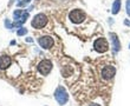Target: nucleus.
<instances>
[{"label": "nucleus", "mask_w": 130, "mask_h": 106, "mask_svg": "<svg viewBox=\"0 0 130 106\" xmlns=\"http://www.w3.org/2000/svg\"><path fill=\"white\" fill-rule=\"evenodd\" d=\"M93 47H95V50H96L97 52H99V53H104V52L108 51L109 45H108V41H106L104 38H98V39L95 41Z\"/></svg>", "instance_id": "obj_4"}, {"label": "nucleus", "mask_w": 130, "mask_h": 106, "mask_svg": "<svg viewBox=\"0 0 130 106\" xmlns=\"http://www.w3.org/2000/svg\"><path fill=\"white\" fill-rule=\"evenodd\" d=\"M127 13L130 17V0H127Z\"/></svg>", "instance_id": "obj_14"}, {"label": "nucleus", "mask_w": 130, "mask_h": 106, "mask_svg": "<svg viewBox=\"0 0 130 106\" xmlns=\"http://www.w3.org/2000/svg\"><path fill=\"white\" fill-rule=\"evenodd\" d=\"M90 106H99V105H98V104H91Z\"/></svg>", "instance_id": "obj_17"}, {"label": "nucleus", "mask_w": 130, "mask_h": 106, "mask_svg": "<svg viewBox=\"0 0 130 106\" xmlns=\"http://www.w3.org/2000/svg\"><path fill=\"white\" fill-rule=\"evenodd\" d=\"M51 70H52V62L50 61V60H47V59L40 61L39 65H38V71L40 72L43 75L48 74V73L51 72Z\"/></svg>", "instance_id": "obj_5"}, {"label": "nucleus", "mask_w": 130, "mask_h": 106, "mask_svg": "<svg viewBox=\"0 0 130 106\" xmlns=\"http://www.w3.org/2000/svg\"><path fill=\"white\" fill-rule=\"evenodd\" d=\"M5 25H6V27H8V28H11V27H12V26H13V25H12V24H11V23H10V21H5Z\"/></svg>", "instance_id": "obj_15"}, {"label": "nucleus", "mask_w": 130, "mask_h": 106, "mask_svg": "<svg viewBox=\"0 0 130 106\" xmlns=\"http://www.w3.org/2000/svg\"><path fill=\"white\" fill-rule=\"evenodd\" d=\"M46 23H47V18H46V15L43 14V13H39L33 18V20H32L31 24L34 28H43L45 25H46Z\"/></svg>", "instance_id": "obj_3"}, {"label": "nucleus", "mask_w": 130, "mask_h": 106, "mask_svg": "<svg viewBox=\"0 0 130 106\" xmlns=\"http://www.w3.org/2000/svg\"><path fill=\"white\" fill-rule=\"evenodd\" d=\"M110 37H111V41H112V47H113V51L115 52H118L121 48V44H120V40L115 33H110Z\"/></svg>", "instance_id": "obj_9"}, {"label": "nucleus", "mask_w": 130, "mask_h": 106, "mask_svg": "<svg viewBox=\"0 0 130 106\" xmlns=\"http://www.w3.org/2000/svg\"><path fill=\"white\" fill-rule=\"evenodd\" d=\"M23 13H24V12H21L20 10H17L15 11V12H14V19H15V20H18V19H19V18L21 17V15H23Z\"/></svg>", "instance_id": "obj_13"}, {"label": "nucleus", "mask_w": 130, "mask_h": 106, "mask_svg": "<svg viewBox=\"0 0 130 106\" xmlns=\"http://www.w3.org/2000/svg\"><path fill=\"white\" fill-rule=\"evenodd\" d=\"M55 98H56V100L58 101L59 105H65V103H66V101L69 100V96H68V92L65 91L64 87L59 86L58 89L56 90Z\"/></svg>", "instance_id": "obj_1"}, {"label": "nucleus", "mask_w": 130, "mask_h": 106, "mask_svg": "<svg viewBox=\"0 0 130 106\" xmlns=\"http://www.w3.org/2000/svg\"><path fill=\"white\" fill-rule=\"evenodd\" d=\"M115 73H116V70L113 66H105L102 71V78L105 80H110L113 78Z\"/></svg>", "instance_id": "obj_6"}, {"label": "nucleus", "mask_w": 130, "mask_h": 106, "mask_svg": "<svg viewBox=\"0 0 130 106\" xmlns=\"http://www.w3.org/2000/svg\"><path fill=\"white\" fill-rule=\"evenodd\" d=\"M69 18L71 19L72 23H75V24H80V23H83V21L85 20V13L83 12V11L80 10H73L70 12V14H69Z\"/></svg>", "instance_id": "obj_2"}, {"label": "nucleus", "mask_w": 130, "mask_h": 106, "mask_svg": "<svg viewBox=\"0 0 130 106\" xmlns=\"http://www.w3.org/2000/svg\"><path fill=\"white\" fill-rule=\"evenodd\" d=\"M129 47H130V45H129Z\"/></svg>", "instance_id": "obj_18"}, {"label": "nucleus", "mask_w": 130, "mask_h": 106, "mask_svg": "<svg viewBox=\"0 0 130 106\" xmlns=\"http://www.w3.org/2000/svg\"><path fill=\"white\" fill-rule=\"evenodd\" d=\"M124 24L127 25V26H130V21L129 20H125V21H124Z\"/></svg>", "instance_id": "obj_16"}, {"label": "nucleus", "mask_w": 130, "mask_h": 106, "mask_svg": "<svg viewBox=\"0 0 130 106\" xmlns=\"http://www.w3.org/2000/svg\"><path fill=\"white\" fill-rule=\"evenodd\" d=\"M39 45H40L43 48H51L55 44V41L51 37H41L39 38Z\"/></svg>", "instance_id": "obj_7"}, {"label": "nucleus", "mask_w": 130, "mask_h": 106, "mask_svg": "<svg viewBox=\"0 0 130 106\" xmlns=\"http://www.w3.org/2000/svg\"><path fill=\"white\" fill-rule=\"evenodd\" d=\"M27 18H28V12H24V13H23V15H21L18 20H15V23L13 24V26H21V25L26 21V19H27Z\"/></svg>", "instance_id": "obj_10"}, {"label": "nucleus", "mask_w": 130, "mask_h": 106, "mask_svg": "<svg viewBox=\"0 0 130 106\" xmlns=\"http://www.w3.org/2000/svg\"><path fill=\"white\" fill-rule=\"evenodd\" d=\"M120 8H121V0H115L112 4V10H111L112 14L118 13V12H120Z\"/></svg>", "instance_id": "obj_11"}, {"label": "nucleus", "mask_w": 130, "mask_h": 106, "mask_svg": "<svg viewBox=\"0 0 130 106\" xmlns=\"http://www.w3.org/2000/svg\"><path fill=\"white\" fill-rule=\"evenodd\" d=\"M26 33H27V30H26V28H24V27L19 28V30H18V32H17V34L19 35V37H21V35H25Z\"/></svg>", "instance_id": "obj_12"}, {"label": "nucleus", "mask_w": 130, "mask_h": 106, "mask_svg": "<svg viewBox=\"0 0 130 106\" xmlns=\"http://www.w3.org/2000/svg\"><path fill=\"white\" fill-rule=\"evenodd\" d=\"M11 65V58L8 55H1L0 57V69L5 70Z\"/></svg>", "instance_id": "obj_8"}]
</instances>
